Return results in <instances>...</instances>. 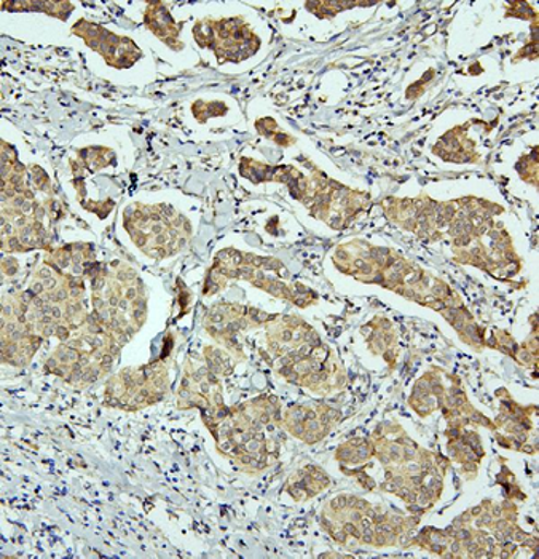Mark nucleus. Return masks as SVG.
I'll use <instances>...</instances> for the list:
<instances>
[{"label":"nucleus","mask_w":539,"mask_h":559,"mask_svg":"<svg viewBox=\"0 0 539 559\" xmlns=\"http://www.w3.org/2000/svg\"><path fill=\"white\" fill-rule=\"evenodd\" d=\"M145 23L148 29L158 36V39L171 45L176 48L179 37V26L172 22L171 15L165 9L164 3H148L147 12H145Z\"/></svg>","instance_id":"obj_5"},{"label":"nucleus","mask_w":539,"mask_h":559,"mask_svg":"<svg viewBox=\"0 0 539 559\" xmlns=\"http://www.w3.org/2000/svg\"><path fill=\"white\" fill-rule=\"evenodd\" d=\"M166 381V369L158 364L127 369L110 379L106 388V403L113 408H147L164 399L168 389Z\"/></svg>","instance_id":"obj_2"},{"label":"nucleus","mask_w":539,"mask_h":559,"mask_svg":"<svg viewBox=\"0 0 539 559\" xmlns=\"http://www.w3.org/2000/svg\"><path fill=\"white\" fill-rule=\"evenodd\" d=\"M124 226L134 243L148 257H172L184 247L189 224L169 206H133L124 213Z\"/></svg>","instance_id":"obj_1"},{"label":"nucleus","mask_w":539,"mask_h":559,"mask_svg":"<svg viewBox=\"0 0 539 559\" xmlns=\"http://www.w3.org/2000/svg\"><path fill=\"white\" fill-rule=\"evenodd\" d=\"M72 33L79 34L89 47L103 55L107 63L116 68H130L141 58L140 48L133 40L116 36L99 24L81 20L72 27Z\"/></svg>","instance_id":"obj_4"},{"label":"nucleus","mask_w":539,"mask_h":559,"mask_svg":"<svg viewBox=\"0 0 539 559\" xmlns=\"http://www.w3.org/2000/svg\"><path fill=\"white\" fill-rule=\"evenodd\" d=\"M196 43L216 51L220 61L247 60L259 48V39L241 20L199 23L193 29Z\"/></svg>","instance_id":"obj_3"},{"label":"nucleus","mask_w":539,"mask_h":559,"mask_svg":"<svg viewBox=\"0 0 539 559\" xmlns=\"http://www.w3.org/2000/svg\"><path fill=\"white\" fill-rule=\"evenodd\" d=\"M3 7H13V9H41L48 13V15L60 16L61 20H68L69 13H71V3L65 2H16V3H3Z\"/></svg>","instance_id":"obj_6"}]
</instances>
